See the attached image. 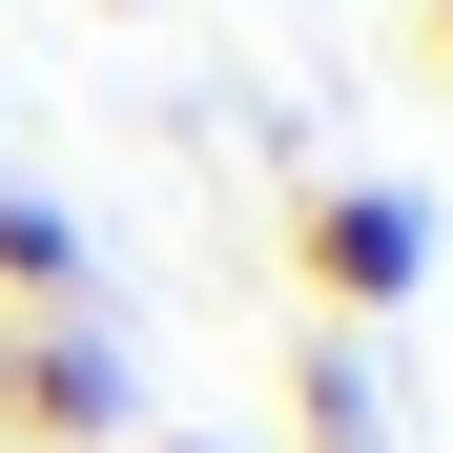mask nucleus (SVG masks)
I'll list each match as a JSON object with an SVG mask.
<instances>
[{"instance_id":"obj_1","label":"nucleus","mask_w":453,"mask_h":453,"mask_svg":"<svg viewBox=\"0 0 453 453\" xmlns=\"http://www.w3.org/2000/svg\"><path fill=\"white\" fill-rule=\"evenodd\" d=\"M288 268H310L330 330H371V310L433 288V206H412V186H310V206H288Z\"/></svg>"},{"instance_id":"obj_2","label":"nucleus","mask_w":453,"mask_h":453,"mask_svg":"<svg viewBox=\"0 0 453 453\" xmlns=\"http://www.w3.org/2000/svg\"><path fill=\"white\" fill-rule=\"evenodd\" d=\"M0 433H21V453H124L144 433L124 412V350L83 310H0Z\"/></svg>"},{"instance_id":"obj_4","label":"nucleus","mask_w":453,"mask_h":453,"mask_svg":"<svg viewBox=\"0 0 453 453\" xmlns=\"http://www.w3.org/2000/svg\"><path fill=\"white\" fill-rule=\"evenodd\" d=\"M288 392H310V453H371V350H350V330H310Z\"/></svg>"},{"instance_id":"obj_5","label":"nucleus","mask_w":453,"mask_h":453,"mask_svg":"<svg viewBox=\"0 0 453 453\" xmlns=\"http://www.w3.org/2000/svg\"><path fill=\"white\" fill-rule=\"evenodd\" d=\"M124 453H226V433H124Z\"/></svg>"},{"instance_id":"obj_3","label":"nucleus","mask_w":453,"mask_h":453,"mask_svg":"<svg viewBox=\"0 0 453 453\" xmlns=\"http://www.w3.org/2000/svg\"><path fill=\"white\" fill-rule=\"evenodd\" d=\"M0 310H83V226L42 186H0Z\"/></svg>"},{"instance_id":"obj_6","label":"nucleus","mask_w":453,"mask_h":453,"mask_svg":"<svg viewBox=\"0 0 453 453\" xmlns=\"http://www.w3.org/2000/svg\"><path fill=\"white\" fill-rule=\"evenodd\" d=\"M433 62H453V0H433Z\"/></svg>"}]
</instances>
